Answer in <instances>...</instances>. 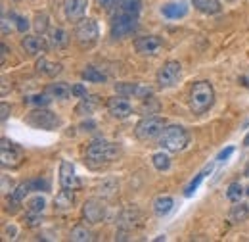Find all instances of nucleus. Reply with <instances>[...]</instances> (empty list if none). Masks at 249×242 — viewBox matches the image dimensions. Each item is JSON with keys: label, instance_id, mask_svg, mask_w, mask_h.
<instances>
[{"label": "nucleus", "instance_id": "nucleus-20", "mask_svg": "<svg viewBox=\"0 0 249 242\" xmlns=\"http://www.w3.org/2000/svg\"><path fill=\"white\" fill-rule=\"evenodd\" d=\"M69 44V33L62 27H54L48 33V46L50 48H65Z\"/></svg>", "mask_w": 249, "mask_h": 242}, {"label": "nucleus", "instance_id": "nucleus-32", "mask_svg": "<svg viewBox=\"0 0 249 242\" xmlns=\"http://www.w3.org/2000/svg\"><path fill=\"white\" fill-rule=\"evenodd\" d=\"M152 163H154V167H156L157 171H167V169L171 167V158H169L167 150L154 154V156H152Z\"/></svg>", "mask_w": 249, "mask_h": 242}, {"label": "nucleus", "instance_id": "nucleus-39", "mask_svg": "<svg viewBox=\"0 0 249 242\" xmlns=\"http://www.w3.org/2000/svg\"><path fill=\"white\" fill-rule=\"evenodd\" d=\"M96 4H98L102 10H113V8L119 4V0H96Z\"/></svg>", "mask_w": 249, "mask_h": 242}, {"label": "nucleus", "instance_id": "nucleus-35", "mask_svg": "<svg viewBox=\"0 0 249 242\" xmlns=\"http://www.w3.org/2000/svg\"><path fill=\"white\" fill-rule=\"evenodd\" d=\"M44 208H46V200L40 196V194H36V196H33L31 200L27 202V210L29 212H38L42 213L44 212Z\"/></svg>", "mask_w": 249, "mask_h": 242}, {"label": "nucleus", "instance_id": "nucleus-1", "mask_svg": "<svg viewBox=\"0 0 249 242\" xmlns=\"http://www.w3.org/2000/svg\"><path fill=\"white\" fill-rule=\"evenodd\" d=\"M119 156H121V146L117 142H109L106 139H96L89 144L85 160L92 169H96V167H104V165L115 161Z\"/></svg>", "mask_w": 249, "mask_h": 242}, {"label": "nucleus", "instance_id": "nucleus-29", "mask_svg": "<svg viewBox=\"0 0 249 242\" xmlns=\"http://www.w3.org/2000/svg\"><path fill=\"white\" fill-rule=\"evenodd\" d=\"M81 77H83L87 83H106V81H107V75L102 73V71H98V69L92 67V65L85 67L83 73H81Z\"/></svg>", "mask_w": 249, "mask_h": 242}, {"label": "nucleus", "instance_id": "nucleus-45", "mask_svg": "<svg viewBox=\"0 0 249 242\" xmlns=\"http://www.w3.org/2000/svg\"><path fill=\"white\" fill-rule=\"evenodd\" d=\"M246 177L249 179V163H248V167H246Z\"/></svg>", "mask_w": 249, "mask_h": 242}, {"label": "nucleus", "instance_id": "nucleus-18", "mask_svg": "<svg viewBox=\"0 0 249 242\" xmlns=\"http://www.w3.org/2000/svg\"><path fill=\"white\" fill-rule=\"evenodd\" d=\"M31 190H33L31 181L18 184V186H16V188L10 192V198H8V208H10V206H12V210H14V208H18V204H21V202L25 200V196H27Z\"/></svg>", "mask_w": 249, "mask_h": 242}, {"label": "nucleus", "instance_id": "nucleus-4", "mask_svg": "<svg viewBox=\"0 0 249 242\" xmlns=\"http://www.w3.org/2000/svg\"><path fill=\"white\" fill-rule=\"evenodd\" d=\"M73 35H75V40L81 48H92L100 39V29H98V23L94 20L81 18L75 23V33Z\"/></svg>", "mask_w": 249, "mask_h": 242}, {"label": "nucleus", "instance_id": "nucleus-30", "mask_svg": "<svg viewBox=\"0 0 249 242\" xmlns=\"http://www.w3.org/2000/svg\"><path fill=\"white\" fill-rule=\"evenodd\" d=\"M25 104H31V106H36V108H46L50 102H52V96L48 92H40V94H31V96H25L23 98Z\"/></svg>", "mask_w": 249, "mask_h": 242}, {"label": "nucleus", "instance_id": "nucleus-2", "mask_svg": "<svg viewBox=\"0 0 249 242\" xmlns=\"http://www.w3.org/2000/svg\"><path fill=\"white\" fill-rule=\"evenodd\" d=\"M215 104V89L209 81H196L190 89L188 96V108L192 114L201 116L207 110H211Z\"/></svg>", "mask_w": 249, "mask_h": 242}, {"label": "nucleus", "instance_id": "nucleus-13", "mask_svg": "<svg viewBox=\"0 0 249 242\" xmlns=\"http://www.w3.org/2000/svg\"><path fill=\"white\" fill-rule=\"evenodd\" d=\"M115 91L117 94H123L126 98H148L152 94V89L142 83H117Z\"/></svg>", "mask_w": 249, "mask_h": 242}, {"label": "nucleus", "instance_id": "nucleus-14", "mask_svg": "<svg viewBox=\"0 0 249 242\" xmlns=\"http://www.w3.org/2000/svg\"><path fill=\"white\" fill-rule=\"evenodd\" d=\"M83 217H85V221H89V223H102L104 221V217H106V208H104V204L100 202V200H87L85 202V206H83Z\"/></svg>", "mask_w": 249, "mask_h": 242}, {"label": "nucleus", "instance_id": "nucleus-40", "mask_svg": "<svg viewBox=\"0 0 249 242\" xmlns=\"http://www.w3.org/2000/svg\"><path fill=\"white\" fill-rule=\"evenodd\" d=\"M71 91H73V96H77V98H85L87 96V89L83 85H75Z\"/></svg>", "mask_w": 249, "mask_h": 242}, {"label": "nucleus", "instance_id": "nucleus-33", "mask_svg": "<svg viewBox=\"0 0 249 242\" xmlns=\"http://www.w3.org/2000/svg\"><path fill=\"white\" fill-rule=\"evenodd\" d=\"M246 194V188L242 186V182L234 181L228 184V188H226V198L230 200V202H240V198Z\"/></svg>", "mask_w": 249, "mask_h": 242}, {"label": "nucleus", "instance_id": "nucleus-3", "mask_svg": "<svg viewBox=\"0 0 249 242\" xmlns=\"http://www.w3.org/2000/svg\"><path fill=\"white\" fill-rule=\"evenodd\" d=\"M157 144L161 146V150L182 152L190 144V133L182 125H167L159 135Z\"/></svg>", "mask_w": 249, "mask_h": 242}, {"label": "nucleus", "instance_id": "nucleus-25", "mask_svg": "<svg viewBox=\"0 0 249 242\" xmlns=\"http://www.w3.org/2000/svg\"><path fill=\"white\" fill-rule=\"evenodd\" d=\"M192 4L196 10H199L201 14H207V16H215L222 8L218 0H192Z\"/></svg>", "mask_w": 249, "mask_h": 242}, {"label": "nucleus", "instance_id": "nucleus-26", "mask_svg": "<svg viewBox=\"0 0 249 242\" xmlns=\"http://www.w3.org/2000/svg\"><path fill=\"white\" fill-rule=\"evenodd\" d=\"M173 206H175L173 196H157L156 200H154V213H156L157 217H165L167 213L173 210Z\"/></svg>", "mask_w": 249, "mask_h": 242}, {"label": "nucleus", "instance_id": "nucleus-47", "mask_svg": "<svg viewBox=\"0 0 249 242\" xmlns=\"http://www.w3.org/2000/svg\"><path fill=\"white\" fill-rule=\"evenodd\" d=\"M16 2H19V0H16Z\"/></svg>", "mask_w": 249, "mask_h": 242}, {"label": "nucleus", "instance_id": "nucleus-46", "mask_svg": "<svg viewBox=\"0 0 249 242\" xmlns=\"http://www.w3.org/2000/svg\"><path fill=\"white\" fill-rule=\"evenodd\" d=\"M246 194H248V196H249V186H248V188H246Z\"/></svg>", "mask_w": 249, "mask_h": 242}, {"label": "nucleus", "instance_id": "nucleus-5", "mask_svg": "<svg viewBox=\"0 0 249 242\" xmlns=\"http://www.w3.org/2000/svg\"><path fill=\"white\" fill-rule=\"evenodd\" d=\"M25 123L31 125L33 129H42V131H56L62 125V118L46 108H36L25 116Z\"/></svg>", "mask_w": 249, "mask_h": 242}, {"label": "nucleus", "instance_id": "nucleus-6", "mask_svg": "<svg viewBox=\"0 0 249 242\" xmlns=\"http://www.w3.org/2000/svg\"><path fill=\"white\" fill-rule=\"evenodd\" d=\"M136 29H138V16L126 14V12H117L113 16V20H111L109 35H111L113 40H119V39L132 35Z\"/></svg>", "mask_w": 249, "mask_h": 242}, {"label": "nucleus", "instance_id": "nucleus-9", "mask_svg": "<svg viewBox=\"0 0 249 242\" xmlns=\"http://www.w3.org/2000/svg\"><path fill=\"white\" fill-rule=\"evenodd\" d=\"M0 163L4 169H16L21 165L23 161V152L18 144H14L12 141L8 139H2L0 141Z\"/></svg>", "mask_w": 249, "mask_h": 242}, {"label": "nucleus", "instance_id": "nucleus-7", "mask_svg": "<svg viewBox=\"0 0 249 242\" xmlns=\"http://www.w3.org/2000/svg\"><path fill=\"white\" fill-rule=\"evenodd\" d=\"M165 127L167 125H165L163 118H159V116H146V118H142V120L136 123L134 135H136L138 141L148 142L152 139H159V135L163 133Z\"/></svg>", "mask_w": 249, "mask_h": 242}, {"label": "nucleus", "instance_id": "nucleus-27", "mask_svg": "<svg viewBox=\"0 0 249 242\" xmlns=\"http://www.w3.org/2000/svg\"><path fill=\"white\" fill-rule=\"evenodd\" d=\"M96 106H98V100H96V96H85V98H81V102L77 104V108H75V112L79 114V116H90L94 110H96Z\"/></svg>", "mask_w": 249, "mask_h": 242}, {"label": "nucleus", "instance_id": "nucleus-23", "mask_svg": "<svg viewBox=\"0 0 249 242\" xmlns=\"http://www.w3.org/2000/svg\"><path fill=\"white\" fill-rule=\"evenodd\" d=\"M73 87H69L67 83H50L48 87H46V92L52 96V98H56V100H65V98H69L73 91H71Z\"/></svg>", "mask_w": 249, "mask_h": 242}, {"label": "nucleus", "instance_id": "nucleus-21", "mask_svg": "<svg viewBox=\"0 0 249 242\" xmlns=\"http://www.w3.org/2000/svg\"><path fill=\"white\" fill-rule=\"evenodd\" d=\"M75 190H65L62 188L58 194H56V200H54V206L58 212H67L73 208V202H75Z\"/></svg>", "mask_w": 249, "mask_h": 242}, {"label": "nucleus", "instance_id": "nucleus-37", "mask_svg": "<svg viewBox=\"0 0 249 242\" xmlns=\"http://www.w3.org/2000/svg\"><path fill=\"white\" fill-rule=\"evenodd\" d=\"M10 20H14V21H16V29L19 31L21 35H25V31L29 29V21H27V18L18 16V14H14V12H10Z\"/></svg>", "mask_w": 249, "mask_h": 242}, {"label": "nucleus", "instance_id": "nucleus-17", "mask_svg": "<svg viewBox=\"0 0 249 242\" xmlns=\"http://www.w3.org/2000/svg\"><path fill=\"white\" fill-rule=\"evenodd\" d=\"M188 10H190V6H188L186 2H169V4L161 6V14L165 18H169V20H180V18H184L188 14Z\"/></svg>", "mask_w": 249, "mask_h": 242}, {"label": "nucleus", "instance_id": "nucleus-43", "mask_svg": "<svg viewBox=\"0 0 249 242\" xmlns=\"http://www.w3.org/2000/svg\"><path fill=\"white\" fill-rule=\"evenodd\" d=\"M8 112H10V108H8V104L6 102H2V123L8 120Z\"/></svg>", "mask_w": 249, "mask_h": 242}, {"label": "nucleus", "instance_id": "nucleus-8", "mask_svg": "<svg viewBox=\"0 0 249 242\" xmlns=\"http://www.w3.org/2000/svg\"><path fill=\"white\" fill-rule=\"evenodd\" d=\"M180 79H182V65L177 60L165 61L156 75V83L159 89H171V87L178 85Z\"/></svg>", "mask_w": 249, "mask_h": 242}, {"label": "nucleus", "instance_id": "nucleus-11", "mask_svg": "<svg viewBox=\"0 0 249 242\" xmlns=\"http://www.w3.org/2000/svg\"><path fill=\"white\" fill-rule=\"evenodd\" d=\"M107 114L113 120H126L132 114V104L128 102V98L123 94H117L113 98L107 100Z\"/></svg>", "mask_w": 249, "mask_h": 242}, {"label": "nucleus", "instance_id": "nucleus-19", "mask_svg": "<svg viewBox=\"0 0 249 242\" xmlns=\"http://www.w3.org/2000/svg\"><path fill=\"white\" fill-rule=\"evenodd\" d=\"M228 219L234 225H242L249 219V204L246 202H234V206L228 212Z\"/></svg>", "mask_w": 249, "mask_h": 242}, {"label": "nucleus", "instance_id": "nucleus-24", "mask_svg": "<svg viewBox=\"0 0 249 242\" xmlns=\"http://www.w3.org/2000/svg\"><path fill=\"white\" fill-rule=\"evenodd\" d=\"M36 71L40 75H46V77H56L58 73H62V65L48 61L46 58H40V60H36Z\"/></svg>", "mask_w": 249, "mask_h": 242}, {"label": "nucleus", "instance_id": "nucleus-22", "mask_svg": "<svg viewBox=\"0 0 249 242\" xmlns=\"http://www.w3.org/2000/svg\"><path fill=\"white\" fill-rule=\"evenodd\" d=\"M117 190H119V181L117 179H106L96 186V194L100 198H111V196L117 194Z\"/></svg>", "mask_w": 249, "mask_h": 242}, {"label": "nucleus", "instance_id": "nucleus-28", "mask_svg": "<svg viewBox=\"0 0 249 242\" xmlns=\"http://www.w3.org/2000/svg\"><path fill=\"white\" fill-rule=\"evenodd\" d=\"M69 237H71V241H75V242H90V241H94L92 231H90L87 225H77V227H73Z\"/></svg>", "mask_w": 249, "mask_h": 242}, {"label": "nucleus", "instance_id": "nucleus-34", "mask_svg": "<svg viewBox=\"0 0 249 242\" xmlns=\"http://www.w3.org/2000/svg\"><path fill=\"white\" fill-rule=\"evenodd\" d=\"M117 8H119V12H126V14L138 16L140 8H142V0H119Z\"/></svg>", "mask_w": 249, "mask_h": 242}, {"label": "nucleus", "instance_id": "nucleus-42", "mask_svg": "<svg viewBox=\"0 0 249 242\" xmlns=\"http://www.w3.org/2000/svg\"><path fill=\"white\" fill-rule=\"evenodd\" d=\"M16 233H18V231H16V227H14V225H10V227H6V233H4V235H10L8 239H16Z\"/></svg>", "mask_w": 249, "mask_h": 242}, {"label": "nucleus", "instance_id": "nucleus-10", "mask_svg": "<svg viewBox=\"0 0 249 242\" xmlns=\"http://www.w3.org/2000/svg\"><path fill=\"white\" fill-rule=\"evenodd\" d=\"M163 48V40L157 35H142L134 39V50L140 56H157Z\"/></svg>", "mask_w": 249, "mask_h": 242}, {"label": "nucleus", "instance_id": "nucleus-41", "mask_svg": "<svg viewBox=\"0 0 249 242\" xmlns=\"http://www.w3.org/2000/svg\"><path fill=\"white\" fill-rule=\"evenodd\" d=\"M232 154H234V146H228L226 150H222L220 154H218L217 160H218V161H224V160H228V158H230Z\"/></svg>", "mask_w": 249, "mask_h": 242}, {"label": "nucleus", "instance_id": "nucleus-38", "mask_svg": "<svg viewBox=\"0 0 249 242\" xmlns=\"http://www.w3.org/2000/svg\"><path fill=\"white\" fill-rule=\"evenodd\" d=\"M25 221H27L29 227H38V225L42 223V215H40L38 212H29L27 213V217H25Z\"/></svg>", "mask_w": 249, "mask_h": 242}, {"label": "nucleus", "instance_id": "nucleus-15", "mask_svg": "<svg viewBox=\"0 0 249 242\" xmlns=\"http://www.w3.org/2000/svg\"><path fill=\"white\" fill-rule=\"evenodd\" d=\"M21 48L29 54V56H38V54H44L46 48H48V42L42 39V37H36V35H25L21 39Z\"/></svg>", "mask_w": 249, "mask_h": 242}, {"label": "nucleus", "instance_id": "nucleus-16", "mask_svg": "<svg viewBox=\"0 0 249 242\" xmlns=\"http://www.w3.org/2000/svg\"><path fill=\"white\" fill-rule=\"evenodd\" d=\"M87 6H89V0H65L63 4V10H65V16L67 20H73V21H79L85 12H87Z\"/></svg>", "mask_w": 249, "mask_h": 242}, {"label": "nucleus", "instance_id": "nucleus-12", "mask_svg": "<svg viewBox=\"0 0 249 242\" xmlns=\"http://www.w3.org/2000/svg\"><path fill=\"white\" fill-rule=\"evenodd\" d=\"M60 186L65 190H77L81 186V181L75 173L73 163L67 160H62V163H60Z\"/></svg>", "mask_w": 249, "mask_h": 242}, {"label": "nucleus", "instance_id": "nucleus-36", "mask_svg": "<svg viewBox=\"0 0 249 242\" xmlns=\"http://www.w3.org/2000/svg\"><path fill=\"white\" fill-rule=\"evenodd\" d=\"M50 18H48V14H36V18H35V29L38 31L40 35L42 33H46L48 27H50Z\"/></svg>", "mask_w": 249, "mask_h": 242}, {"label": "nucleus", "instance_id": "nucleus-44", "mask_svg": "<svg viewBox=\"0 0 249 242\" xmlns=\"http://www.w3.org/2000/svg\"><path fill=\"white\" fill-rule=\"evenodd\" d=\"M244 146H249V133H248V137L244 139Z\"/></svg>", "mask_w": 249, "mask_h": 242}, {"label": "nucleus", "instance_id": "nucleus-31", "mask_svg": "<svg viewBox=\"0 0 249 242\" xmlns=\"http://www.w3.org/2000/svg\"><path fill=\"white\" fill-rule=\"evenodd\" d=\"M211 171H213V165H207L203 171H199V173H197V175H196V177L190 181V184L186 186V190H184V196H192V194L197 190V186L201 184V181L205 179V175H207V173H211Z\"/></svg>", "mask_w": 249, "mask_h": 242}]
</instances>
